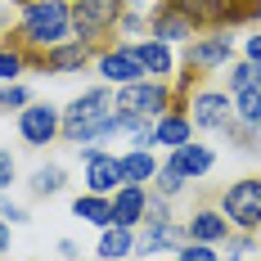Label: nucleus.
<instances>
[{
  "mask_svg": "<svg viewBox=\"0 0 261 261\" xmlns=\"http://www.w3.org/2000/svg\"><path fill=\"white\" fill-rule=\"evenodd\" d=\"M18 41L23 45H36L41 54L54 50V45H63V41H72V9H68V0H32V5H23Z\"/></svg>",
  "mask_w": 261,
  "mask_h": 261,
  "instance_id": "obj_1",
  "label": "nucleus"
},
{
  "mask_svg": "<svg viewBox=\"0 0 261 261\" xmlns=\"http://www.w3.org/2000/svg\"><path fill=\"white\" fill-rule=\"evenodd\" d=\"M113 130V95L108 90H86L63 108V135L72 144H95Z\"/></svg>",
  "mask_w": 261,
  "mask_h": 261,
  "instance_id": "obj_2",
  "label": "nucleus"
},
{
  "mask_svg": "<svg viewBox=\"0 0 261 261\" xmlns=\"http://www.w3.org/2000/svg\"><path fill=\"white\" fill-rule=\"evenodd\" d=\"M176 14H185L194 27H234L248 18H261V0H167Z\"/></svg>",
  "mask_w": 261,
  "mask_h": 261,
  "instance_id": "obj_3",
  "label": "nucleus"
},
{
  "mask_svg": "<svg viewBox=\"0 0 261 261\" xmlns=\"http://www.w3.org/2000/svg\"><path fill=\"white\" fill-rule=\"evenodd\" d=\"M221 212L234 230H257L261 225V180H234L221 194Z\"/></svg>",
  "mask_w": 261,
  "mask_h": 261,
  "instance_id": "obj_4",
  "label": "nucleus"
},
{
  "mask_svg": "<svg viewBox=\"0 0 261 261\" xmlns=\"http://www.w3.org/2000/svg\"><path fill=\"white\" fill-rule=\"evenodd\" d=\"M122 18V0H72V32L77 41H95Z\"/></svg>",
  "mask_w": 261,
  "mask_h": 261,
  "instance_id": "obj_5",
  "label": "nucleus"
},
{
  "mask_svg": "<svg viewBox=\"0 0 261 261\" xmlns=\"http://www.w3.org/2000/svg\"><path fill=\"white\" fill-rule=\"evenodd\" d=\"M167 104H171V90H167L162 81H135V86H122V95H117V108H122V113H135V117H144V122L162 117Z\"/></svg>",
  "mask_w": 261,
  "mask_h": 261,
  "instance_id": "obj_6",
  "label": "nucleus"
},
{
  "mask_svg": "<svg viewBox=\"0 0 261 261\" xmlns=\"http://www.w3.org/2000/svg\"><path fill=\"white\" fill-rule=\"evenodd\" d=\"M59 130H63V113H59L54 104H27L23 113H18V135H23L32 149L50 144Z\"/></svg>",
  "mask_w": 261,
  "mask_h": 261,
  "instance_id": "obj_7",
  "label": "nucleus"
},
{
  "mask_svg": "<svg viewBox=\"0 0 261 261\" xmlns=\"http://www.w3.org/2000/svg\"><path fill=\"white\" fill-rule=\"evenodd\" d=\"M99 72L108 81H117V86H135V81H144V63H140V54L135 45H117V50H104L99 54Z\"/></svg>",
  "mask_w": 261,
  "mask_h": 261,
  "instance_id": "obj_8",
  "label": "nucleus"
},
{
  "mask_svg": "<svg viewBox=\"0 0 261 261\" xmlns=\"http://www.w3.org/2000/svg\"><path fill=\"white\" fill-rule=\"evenodd\" d=\"M86 158V194H117V158L113 153H99V149H81Z\"/></svg>",
  "mask_w": 261,
  "mask_h": 261,
  "instance_id": "obj_9",
  "label": "nucleus"
},
{
  "mask_svg": "<svg viewBox=\"0 0 261 261\" xmlns=\"http://www.w3.org/2000/svg\"><path fill=\"white\" fill-rule=\"evenodd\" d=\"M194 126L203 130H225L230 126V99L221 95V90H203L198 99H194V117H189Z\"/></svg>",
  "mask_w": 261,
  "mask_h": 261,
  "instance_id": "obj_10",
  "label": "nucleus"
},
{
  "mask_svg": "<svg viewBox=\"0 0 261 261\" xmlns=\"http://www.w3.org/2000/svg\"><path fill=\"white\" fill-rule=\"evenodd\" d=\"M230 54H234L230 36H207V41H198V45L185 50V68H194V72H198V68H225Z\"/></svg>",
  "mask_w": 261,
  "mask_h": 261,
  "instance_id": "obj_11",
  "label": "nucleus"
},
{
  "mask_svg": "<svg viewBox=\"0 0 261 261\" xmlns=\"http://www.w3.org/2000/svg\"><path fill=\"white\" fill-rule=\"evenodd\" d=\"M144 207H149V194L140 189V185H122L117 194H113V225H140L144 221Z\"/></svg>",
  "mask_w": 261,
  "mask_h": 261,
  "instance_id": "obj_12",
  "label": "nucleus"
},
{
  "mask_svg": "<svg viewBox=\"0 0 261 261\" xmlns=\"http://www.w3.org/2000/svg\"><path fill=\"white\" fill-rule=\"evenodd\" d=\"M90 59V50H86V41H63V45H54V50L36 54L32 63H41V68H50V72H77L81 63Z\"/></svg>",
  "mask_w": 261,
  "mask_h": 261,
  "instance_id": "obj_13",
  "label": "nucleus"
},
{
  "mask_svg": "<svg viewBox=\"0 0 261 261\" xmlns=\"http://www.w3.org/2000/svg\"><path fill=\"white\" fill-rule=\"evenodd\" d=\"M212 162H216V158H212L207 144H194V140H189V144H180V149L171 153L167 167H176L185 180H198V176H207V171H212Z\"/></svg>",
  "mask_w": 261,
  "mask_h": 261,
  "instance_id": "obj_14",
  "label": "nucleus"
},
{
  "mask_svg": "<svg viewBox=\"0 0 261 261\" xmlns=\"http://www.w3.org/2000/svg\"><path fill=\"white\" fill-rule=\"evenodd\" d=\"M185 243H189V230L171 225V221H162V225H149L144 234L135 239V248H140V252H167V248H185Z\"/></svg>",
  "mask_w": 261,
  "mask_h": 261,
  "instance_id": "obj_15",
  "label": "nucleus"
},
{
  "mask_svg": "<svg viewBox=\"0 0 261 261\" xmlns=\"http://www.w3.org/2000/svg\"><path fill=\"white\" fill-rule=\"evenodd\" d=\"M117 176H122V185H144L158 176V162L149 149H135V153H122L117 158Z\"/></svg>",
  "mask_w": 261,
  "mask_h": 261,
  "instance_id": "obj_16",
  "label": "nucleus"
},
{
  "mask_svg": "<svg viewBox=\"0 0 261 261\" xmlns=\"http://www.w3.org/2000/svg\"><path fill=\"white\" fill-rule=\"evenodd\" d=\"M230 234V221H225V212H194L189 216V239L194 243H216V239Z\"/></svg>",
  "mask_w": 261,
  "mask_h": 261,
  "instance_id": "obj_17",
  "label": "nucleus"
},
{
  "mask_svg": "<svg viewBox=\"0 0 261 261\" xmlns=\"http://www.w3.org/2000/svg\"><path fill=\"white\" fill-rule=\"evenodd\" d=\"M130 252H135V230H130V225H104L99 257L104 261H126Z\"/></svg>",
  "mask_w": 261,
  "mask_h": 261,
  "instance_id": "obj_18",
  "label": "nucleus"
},
{
  "mask_svg": "<svg viewBox=\"0 0 261 261\" xmlns=\"http://www.w3.org/2000/svg\"><path fill=\"white\" fill-rule=\"evenodd\" d=\"M189 117L185 113H162L153 122V144H171V149H180V144H189Z\"/></svg>",
  "mask_w": 261,
  "mask_h": 261,
  "instance_id": "obj_19",
  "label": "nucleus"
},
{
  "mask_svg": "<svg viewBox=\"0 0 261 261\" xmlns=\"http://www.w3.org/2000/svg\"><path fill=\"white\" fill-rule=\"evenodd\" d=\"M189 32H194V23H189L185 14H176L171 5H162V9H158V18H153V36L162 41V45H171V41H185Z\"/></svg>",
  "mask_w": 261,
  "mask_h": 261,
  "instance_id": "obj_20",
  "label": "nucleus"
},
{
  "mask_svg": "<svg viewBox=\"0 0 261 261\" xmlns=\"http://www.w3.org/2000/svg\"><path fill=\"white\" fill-rule=\"evenodd\" d=\"M135 54H140L144 72H149L153 81H162L167 72H171V50H167L162 41H144V45H135Z\"/></svg>",
  "mask_w": 261,
  "mask_h": 261,
  "instance_id": "obj_21",
  "label": "nucleus"
},
{
  "mask_svg": "<svg viewBox=\"0 0 261 261\" xmlns=\"http://www.w3.org/2000/svg\"><path fill=\"white\" fill-rule=\"evenodd\" d=\"M72 216L90 221V225H113V198H104V194H86V198L72 203Z\"/></svg>",
  "mask_w": 261,
  "mask_h": 261,
  "instance_id": "obj_22",
  "label": "nucleus"
},
{
  "mask_svg": "<svg viewBox=\"0 0 261 261\" xmlns=\"http://www.w3.org/2000/svg\"><path fill=\"white\" fill-rule=\"evenodd\" d=\"M225 86H230L234 95H243V90H261V63H252V59L234 63L230 77H225Z\"/></svg>",
  "mask_w": 261,
  "mask_h": 261,
  "instance_id": "obj_23",
  "label": "nucleus"
},
{
  "mask_svg": "<svg viewBox=\"0 0 261 261\" xmlns=\"http://www.w3.org/2000/svg\"><path fill=\"white\" fill-rule=\"evenodd\" d=\"M234 113L243 126H261V90H243L234 95Z\"/></svg>",
  "mask_w": 261,
  "mask_h": 261,
  "instance_id": "obj_24",
  "label": "nucleus"
},
{
  "mask_svg": "<svg viewBox=\"0 0 261 261\" xmlns=\"http://www.w3.org/2000/svg\"><path fill=\"white\" fill-rule=\"evenodd\" d=\"M32 189H36V194H41V198H50V194H59V189H63V167H41V171H36V176H32Z\"/></svg>",
  "mask_w": 261,
  "mask_h": 261,
  "instance_id": "obj_25",
  "label": "nucleus"
},
{
  "mask_svg": "<svg viewBox=\"0 0 261 261\" xmlns=\"http://www.w3.org/2000/svg\"><path fill=\"white\" fill-rule=\"evenodd\" d=\"M23 63H27V59L18 50H0V81H14L18 72H23Z\"/></svg>",
  "mask_w": 261,
  "mask_h": 261,
  "instance_id": "obj_26",
  "label": "nucleus"
},
{
  "mask_svg": "<svg viewBox=\"0 0 261 261\" xmlns=\"http://www.w3.org/2000/svg\"><path fill=\"white\" fill-rule=\"evenodd\" d=\"M180 189H185V176L176 167H162L158 171V194H180Z\"/></svg>",
  "mask_w": 261,
  "mask_h": 261,
  "instance_id": "obj_27",
  "label": "nucleus"
},
{
  "mask_svg": "<svg viewBox=\"0 0 261 261\" xmlns=\"http://www.w3.org/2000/svg\"><path fill=\"white\" fill-rule=\"evenodd\" d=\"M180 261H221L212 252V243H185L180 248Z\"/></svg>",
  "mask_w": 261,
  "mask_h": 261,
  "instance_id": "obj_28",
  "label": "nucleus"
},
{
  "mask_svg": "<svg viewBox=\"0 0 261 261\" xmlns=\"http://www.w3.org/2000/svg\"><path fill=\"white\" fill-rule=\"evenodd\" d=\"M0 108H27V90L23 86H5L0 90Z\"/></svg>",
  "mask_w": 261,
  "mask_h": 261,
  "instance_id": "obj_29",
  "label": "nucleus"
},
{
  "mask_svg": "<svg viewBox=\"0 0 261 261\" xmlns=\"http://www.w3.org/2000/svg\"><path fill=\"white\" fill-rule=\"evenodd\" d=\"M14 176H18L14 153H9V149H0V189H9V185H14Z\"/></svg>",
  "mask_w": 261,
  "mask_h": 261,
  "instance_id": "obj_30",
  "label": "nucleus"
},
{
  "mask_svg": "<svg viewBox=\"0 0 261 261\" xmlns=\"http://www.w3.org/2000/svg\"><path fill=\"white\" fill-rule=\"evenodd\" d=\"M0 216H9V221H27V212L18 203H9V198H0Z\"/></svg>",
  "mask_w": 261,
  "mask_h": 261,
  "instance_id": "obj_31",
  "label": "nucleus"
},
{
  "mask_svg": "<svg viewBox=\"0 0 261 261\" xmlns=\"http://www.w3.org/2000/svg\"><path fill=\"white\" fill-rule=\"evenodd\" d=\"M248 59H252V63H261V36H248Z\"/></svg>",
  "mask_w": 261,
  "mask_h": 261,
  "instance_id": "obj_32",
  "label": "nucleus"
},
{
  "mask_svg": "<svg viewBox=\"0 0 261 261\" xmlns=\"http://www.w3.org/2000/svg\"><path fill=\"white\" fill-rule=\"evenodd\" d=\"M59 252H63L68 261H77V243H72V239H63V243H59Z\"/></svg>",
  "mask_w": 261,
  "mask_h": 261,
  "instance_id": "obj_33",
  "label": "nucleus"
},
{
  "mask_svg": "<svg viewBox=\"0 0 261 261\" xmlns=\"http://www.w3.org/2000/svg\"><path fill=\"white\" fill-rule=\"evenodd\" d=\"M5 252H9V225L0 221V257H5Z\"/></svg>",
  "mask_w": 261,
  "mask_h": 261,
  "instance_id": "obj_34",
  "label": "nucleus"
},
{
  "mask_svg": "<svg viewBox=\"0 0 261 261\" xmlns=\"http://www.w3.org/2000/svg\"><path fill=\"white\" fill-rule=\"evenodd\" d=\"M252 130H257V135H252V144H257V149H261V126H252Z\"/></svg>",
  "mask_w": 261,
  "mask_h": 261,
  "instance_id": "obj_35",
  "label": "nucleus"
},
{
  "mask_svg": "<svg viewBox=\"0 0 261 261\" xmlns=\"http://www.w3.org/2000/svg\"><path fill=\"white\" fill-rule=\"evenodd\" d=\"M18 5H32V0H18Z\"/></svg>",
  "mask_w": 261,
  "mask_h": 261,
  "instance_id": "obj_36",
  "label": "nucleus"
}]
</instances>
